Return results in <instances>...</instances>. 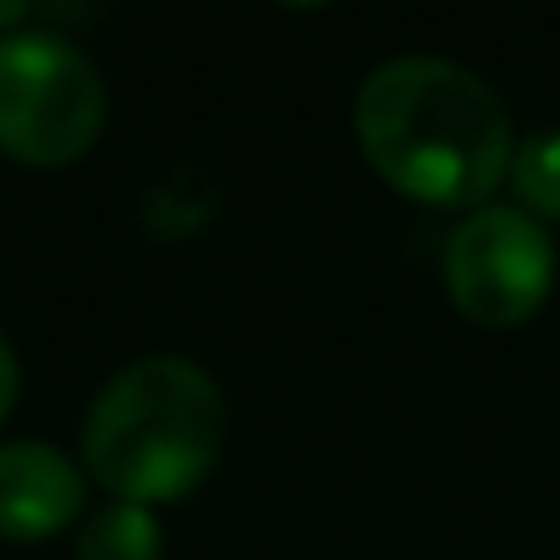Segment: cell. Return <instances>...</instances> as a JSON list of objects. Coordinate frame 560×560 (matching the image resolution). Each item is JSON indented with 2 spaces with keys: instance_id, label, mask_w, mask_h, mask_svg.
<instances>
[{
  "instance_id": "obj_1",
  "label": "cell",
  "mask_w": 560,
  "mask_h": 560,
  "mask_svg": "<svg viewBox=\"0 0 560 560\" xmlns=\"http://www.w3.org/2000/svg\"><path fill=\"white\" fill-rule=\"evenodd\" d=\"M352 121L369 165L418 203L483 209V198L511 176V116L462 61L390 56L363 78Z\"/></svg>"
},
{
  "instance_id": "obj_2",
  "label": "cell",
  "mask_w": 560,
  "mask_h": 560,
  "mask_svg": "<svg viewBox=\"0 0 560 560\" xmlns=\"http://www.w3.org/2000/svg\"><path fill=\"white\" fill-rule=\"evenodd\" d=\"M225 445V396L209 369L149 352L110 374L83 418V467L132 505L192 494Z\"/></svg>"
},
{
  "instance_id": "obj_3",
  "label": "cell",
  "mask_w": 560,
  "mask_h": 560,
  "mask_svg": "<svg viewBox=\"0 0 560 560\" xmlns=\"http://www.w3.org/2000/svg\"><path fill=\"white\" fill-rule=\"evenodd\" d=\"M105 78L61 34H0V149L28 165L78 160L105 127Z\"/></svg>"
},
{
  "instance_id": "obj_4",
  "label": "cell",
  "mask_w": 560,
  "mask_h": 560,
  "mask_svg": "<svg viewBox=\"0 0 560 560\" xmlns=\"http://www.w3.org/2000/svg\"><path fill=\"white\" fill-rule=\"evenodd\" d=\"M445 287L472 325H522L555 292V242L516 203L467 209L445 242Z\"/></svg>"
},
{
  "instance_id": "obj_5",
  "label": "cell",
  "mask_w": 560,
  "mask_h": 560,
  "mask_svg": "<svg viewBox=\"0 0 560 560\" xmlns=\"http://www.w3.org/2000/svg\"><path fill=\"white\" fill-rule=\"evenodd\" d=\"M83 511V472L50 440L0 445V533L50 538Z\"/></svg>"
},
{
  "instance_id": "obj_6",
  "label": "cell",
  "mask_w": 560,
  "mask_h": 560,
  "mask_svg": "<svg viewBox=\"0 0 560 560\" xmlns=\"http://www.w3.org/2000/svg\"><path fill=\"white\" fill-rule=\"evenodd\" d=\"M160 555H165V538L149 505L110 500L78 527V560H160Z\"/></svg>"
},
{
  "instance_id": "obj_7",
  "label": "cell",
  "mask_w": 560,
  "mask_h": 560,
  "mask_svg": "<svg viewBox=\"0 0 560 560\" xmlns=\"http://www.w3.org/2000/svg\"><path fill=\"white\" fill-rule=\"evenodd\" d=\"M516 187V209L533 214L538 225L544 220H560V127H544V132H527L511 154V176Z\"/></svg>"
},
{
  "instance_id": "obj_8",
  "label": "cell",
  "mask_w": 560,
  "mask_h": 560,
  "mask_svg": "<svg viewBox=\"0 0 560 560\" xmlns=\"http://www.w3.org/2000/svg\"><path fill=\"white\" fill-rule=\"evenodd\" d=\"M18 352H12V341L7 336H0V418H7L12 412V401H18Z\"/></svg>"
},
{
  "instance_id": "obj_9",
  "label": "cell",
  "mask_w": 560,
  "mask_h": 560,
  "mask_svg": "<svg viewBox=\"0 0 560 560\" xmlns=\"http://www.w3.org/2000/svg\"><path fill=\"white\" fill-rule=\"evenodd\" d=\"M23 18H28L23 7H0V23H23Z\"/></svg>"
}]
</instances>
